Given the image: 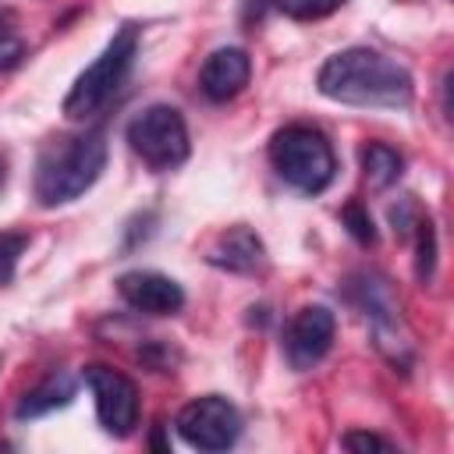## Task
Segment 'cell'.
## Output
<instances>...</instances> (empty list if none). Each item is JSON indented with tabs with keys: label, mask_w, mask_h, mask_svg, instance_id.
I'll use <instances>...</instances> for the list:
<instances>
[{
	"label": "cell",
	"mask_w": 454,
	"mask_h": 454,
	"mask_svg": "<svg viewBox=\"0 0 454 454\" xmlns=\"http://www.w3.org/2000/svg\"><path fill=\"white\" fill-rule=\"evenodd\" d=\"M316 89L333 103L376 110H408L415 99L411 71L372 46H348L326 57L316 74Z\"/></svg>",
	"instance_id": "6da1fadb"
},
{
	"label": "cell",
	"mask_w": 454,
	"mask_h": 454,
	"mask_svg": "<svg viewBox=\"0 0 454 454\" xmlns=\"http://www.w3.org/2000/svg\"><path fill=\"white\" fill-rule=\"evenodd\" d=\"M106 167V135L82 131L43 145L35 160V199L43 209H57L85 195Z\"/></svg>",
	"instance_id": "7a4b0ae2"
},
{
	"label": "cell",
	"mask_w": 454,
	"mask_h": 454,
	"mask_svg": "<svg viewBox=\"0 0 454 454\" xmlns=\"http://www.w3.org/2000/svg\"><path fill=\"white\" fill-rule=\"evenodd\" d=\"M270 163L284 184L301 195H319L337 177V156L330 138L312 124H284L270 138Z\"/></svg>",
	"instance_id": "3957f363"
},
{
	"label": "cell",
	"mask_w": 454,
	"mask_h": 454,
	"mask_svg": "<svg viewBox=\"0 0 454 454\" xmlns=\"http://www.w3.org/2000/svg\"><path fill=\"white\" fill-rule=\"evenodd\" d=\"M138 57V28L135 25H121L114 32V39L106 43V50L74 78L71 92L64 96L60 110L67 121H89L96 117L128 82L131 67Z\"/></svg>",
	"instance_id": "277c9868"
},
{
	"label": "cell",
	"mask_w": 454,
	"mask_h": 454,
	"mask_svg": "<svg viewBox=\"0 0 454 454\" xmlns=\"http://www.w3.org/2000/svg\"><path fill=\"white\" fill-rule=\"evenodd\" d=\"M124 138L149 170H177L192 153L188 124L181 110L170 103H153L142 114H135L128 121Z\"/></svg>",
	"instance_id": "5b68a950"
},
{
	"label": "cell",
	"mask_w": 454,
	"mask_h": 454,
	"mask_svg": "<svg viewBox=\"0 0 454 454\" xmlns=\"http://www.w3.org/2000/svg\"><path fill=\"white\" fill-rule=\"evenodd\" d=\"M348 301H355L362 309V316L372 326V337L380 344V351L394 362V365H408L411 348H408V333L401 330V305L394 301V291L383 277L376 273H355L344 287Z\"/></svg>",
	"instance_id": "8992f818"
},
{
	"label": "cell",
	"mask_w": 454,
	"mask_h": 454,
	"mask_svg": "<svg viewBox=\"0 0 454 454\" xmlns=\"http://www.w3.org/2000/svg\"><path fill=\"white\" fill-rule=\"evenodd\" d=\"M174 426H177L181 440L195 450H227L241 436V411L227 397L206 394V397L188 401L177 411Z\"/></svg>",
	"instance_id": "52a82bcc"
},
{
	"label": "cell",
	"mask_w": 454,
	"mask_h": 454,
	"mask_svg": "<svg viewBox=\"0 0 454 454\" xmlns=\"http://www.w3.org/2000/svg\"><path fill=\"white\" fill-rule=\"evenodd\" d=\"M82 376L92 390L99 426L117 440L131 436L135 426H138V387H135V380L110 369V365H85Z\"/></svg>",
	"instance_id": "ba28073f"
},
{
	"label": "cell",
	"mask_w": 454,
	"mask_h": 454,
	"mask_svg": "<svg viewBox=\"0 0 454 454\" xmlns=\"http://www.w3.org/2000/svg\"><path fill=\"white\" fill-rule=\"evenodd\" d=\"M333 333H337L333 312L326 305H305L291 316L284 330V358L291 362V369L305 372L326 358V351L333 348Z\"/></svg>",
	"instance_id": "9c48e42d"
},
{
	"label": "cell",
	"mask_w": 454,
	"mask_h": 454,
	"mask_svg": "<svg viewBox=\"0 0 454 454\" xmlns=\"http://www.w3.org/2000/svg\"><path fill=\"white\" fill-rule=\"evenodd\" d=\"M117 294L128 309L145 316H174L184 309V287L156 270H128L117 277Z\"/></svg>",
	"instance_id": "30bf717a"
},
{
	"label": "cell",
	"mask_w": 454,
	"mask_h": 454,
	"mask_svg": "<svg viewBox=\"0 0 454 454\" xmlns=\"http://www.w3.org/2000/svg\"><path fill=\"white\" fill-rule=\"evenodd\" d=\"M248 78H252L248 53L238 50V46H220V50H213L206 57V64L199 71V89H202V96L209 103H227L238 92H245Z\"/></svg>",
	"instance_id": "8fae6325"
},
{
	"label": "cell",
	"mask_w": 454,
	"mask_h": 454,
	"mask_svg": "<svg viewBox=\"0 0 454 454\" xmlns=\"http://www.w3.org/2000/svg\"><path fill=\"white\" fill-rule=\"evenodd\" d=\"M206 262L227 273L255 277L266 270V245L252 227H227L206 252Z\"/></svg>",
	"instance_id": "7c38bea8"
},
{
	"label": "cell",
	"mask_w": 454,
	"mask_h": 454,
	"mask_svg": "<svg viewBox=\"0 0 454 454\" xmlns=\"http://www.w3.org/2000/svg\"><path fill=\"white\" fill-rule=\"evenodd\" d=\"M78 394V383L71 372H50L46 380H39L18 404H14V419L25 422V419H39V415H50L57 408H67Z\"/></svg>",
	"instance_id": "4fadbf2b"
},
{
	"label": "cell",
	"mask_w": 454,
	"mask_h": 454,
	"mask_svg": "<svg viewBox=\"0 0 454 454\" xmlns=\"http://www.w3.org/2000/svg\"><path fill=\"white\" fill-rule=\"evenodd\" d=\"M362 170H365V181L372 184V188H390L397 177H401V170H404V156L394 149V145H387V142H369V145H362Z\"/></svg>",
	"instance_id": "5bb4252c"
},
{
	"label": "cell",
	"mask_w": 454,
	"mask_h": 454,
	"mask_svg": "<svg viewBox=\"0 0 454 454\" xmlns=\"http://www.w3.org/2000/svg\"><path fill=\"white\" fill-rule=\"evenodd\" d=\"M411 234H415V277H419V284H429L436 273V227H433L429 213L419 216Z\"/></svg>",
	"instance_id": "9a60e30c"
},
{
	"label": "cell",
	"mask_w": 454,
	"mask_h": 454,
	"mask_svg": "<svg viewBox=\"0 0 454 454\" xmlns=\"http://www.w3.org/2000/svg\"><path fill=\"white\" fill-rule=\"evenodd\" d=\"M340 223L348 227V234L358 241V245H376V223H372V216H369V209L358 202V199H351V202H344V209H340Z\"/></svg>",
	"instance_id": "2e32d148"
},
{
	"label": "cell",
	"mask_w": 454,
	"mask_h": 454,
	"mask_svg": "<svg viewBox=\"0 0 454 454\" xmlns=\"http://www.w3.org/2000/svg\"><path fill=\"white\" fill-rule=\"evenodd\" d=\"M348 0H280L277 11H284L294 21H319L326 14H333L337 7H344Z\"/></svg>",
	"instance_id": "e0dca14e"
},
{
	"label": "cell",
	"mask_w": 454,
	"mask_h": 454,
	"mask_svg": "<svg viewBox=\"0 0 454 454\" xmlns=\"http://www.w3.org/2000/svg\"><path fill=\"white\" fill-rule=\"evenodd\" d=\"M25 245H28L25 234H7V231H0V287L14 280V270H18V259H21Z\"/></svg>",
	"instance_id": "ac0fdd59"
},
{
	"label": "cell",
	"mask_w": 454,
	"mask_h": 454,
	"mask_svg": "<svg viewBox=\"0 0 454 454\" xmlns=\"http://www.w3.org/2000/svg\"><path fill=\"white\" fill-rule=\"evenodd\" d=\"M419 216H422V206H419L411 195L397 199V206H390V223H394V234H397L401 241H404V238H411V231H415Z\"/></svg>",
	"instance_id": "d6986e66"
},
{
	"label": "cell",
	"mask_w": 454,
	"mask_h": 454,
	"mask_svg": "<svg viewBox=\"0 0 454 454\" xmlns=\"http://www.w3.org/2000/svg\"><path fill=\"white\" fill-rule=\"evenodd\" d=\"M25 60V43L14 32H0V71H14Z\"/></svg>",
	"instance_id": "ffe728a7"
},
{
	"label": "cell",
	"mask_w": 454,
	"mask_h": 454,
	"mask_svg": "<svg viewBox=\"0 0 454 454\" xmlns=\"http://www.w3.org/2000/svg\"><path fill=\"white\" fill-rule=\"evenodd\" d=\"M340 447H348V450H394V443L376 436V433H344Z\"/></svg>",
	"instance_id": "44dd1931"
},
{
	"label": "cell",
	"mask_w": 454,
	"mask_h": 454,
	"mask_svg": "<svg viewBox=\"0 0 454 454\" xmlns=\"http://www.w3.org/2000/svg\"><path fill=\"white\" fill-rule=\"evenodd\" d=\"M280 7V0H245V7H241V21L245 25H259L270 11H277Z\"/></svg>",
	"instance_id": "7402d4cb"
},
{
	"label": "cell",
	"mask_w": 454,
	"mask_h": 454,
	"mask_svg": "<svg viewBox=\"0 0 454 454\" xmlns=\"http://www.w3.org/2000/svg\"><path fill=\"white\" fill-rule=\"evenodd\" d=\"M4 184H7V160L0 156V188H4Z\"/></svg>",
	"instance_id": "603a6c76"
}]
</instances>
